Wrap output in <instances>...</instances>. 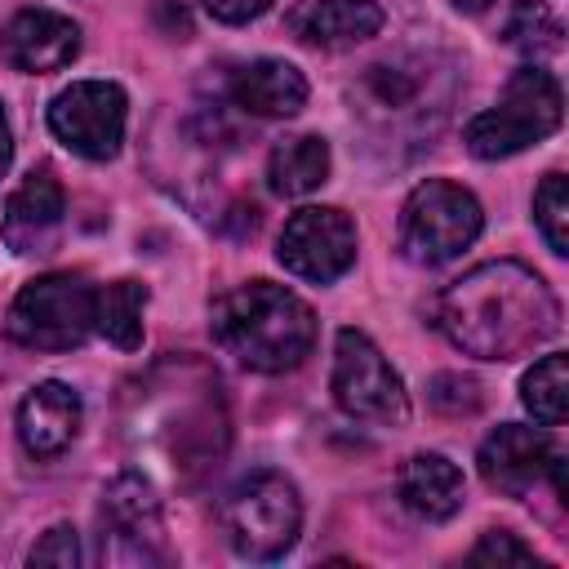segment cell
I'll return each mask as SVG.
<instances>
[{"label": "cell", "instance_id": "15", "mask_svg": "<svg viewBox=\"0 0 569 569\" xmlns=\"http://www.w3.org/2000/svg\"><path fill=\"white\" fill-rule=\"evenodd\" d=\"M0 53L13 71H58L80 53V27L53 9H22L0 31Z\"/></svg>", "mask_w": 569, "mask_h": 569}, {"label": "cell", "instance_id": "20", "mask_svg": "<svg viewBox=\"0 0 569 569\" xmlns=\"http://www.w3.org/2000/svg\"><path fill=\"white\" fill-rule=\"evenodd\" d=\"M329 178V142L316 133H298L276 142L267 160V182L276 196H307Z\"/></svg>", "mask_w": 569, "mask_h": 569}, {"label": "cell", "instance_id": "8", "mask_svg": "<svg viewBox=\"0 0 569 569\" xmlns=\"http://www.w3.org/2000/svg\"><path fill=\"white\" fill-rule=\"evenodd\" d=\"M480 227H485V209L467 187L427 178L409 191L400 209V249L418 267H440L453 262L462 249H471Z\"/></svg>", "mask_w": 569, "mask_h": 569}, {"label": "cell", "instance_id": "30", "mask_svg": "<svg viewBox=\"0 0 569 569\" xmlns=\"http://www.w3.org/2000/svg\"><path fill=\"white\" fill-rule=\"evenodd\" d=\"M449 4H453V9H462V13H485L493 0H449Z\"/></svg>", "mask_w": 569, "mask_h": 569}, {"label": "cell", "instance_id": "2", "mask_svg": "<svg viewBox=\"0 0 569 569\" xmlns=\"http://www.w3.org/2000/svg\"><path fill=\"white\" fill-rule=\"evenodd\" d=\"M436 325L462 356L511 360L560 329V302L533 267L498 258L471 267L440 293Z\"/></svg>", "mask_w": 569, "mask_h": 569}, {"label": "cell", "instance_id": "22", "mask_svg": "<svg viewBox=\"0 0 569 569\" xmlns=\"http://www.w3.org/2000/svg\"><path fill=\"white\" fill-rule=\"evenodd\" d=\"M520 400L525 409L542 422V427H560L569 413V356L565 351H547L520 382Z\"/></svg>", "mask_w": 569, "mask_h": 569}, {"label": "cell", "instance_id": "16", "mask_svg": "<svg viewBox=\"0 0 569 569\" xmlns=\"http://www.w3.org/2000/svg\"><path fill=\"white\" fill-rule=\"evenodd\" d=\"M84 405L67 382H40L18 405V440L31 458H58L80 431Z\"/></svg>", "mask_w": 569, "mask_h": 569}, {"label": "cell", "instance_id": "28", "mask_svg": "<svg viewBox=\"0 0 569 569\" xmlns=\"http://www.w3.org/2000/svg\"><path fill=\"white\" fill-rule=\"evenodd\" d=\"M204 9H209L218 22L240 27V22H253L258 13H267V9H271V0H204Z\"/></svg>", "mask_w": 569, "mask_h": 569}, {"label": "cell", "instance_id": "14", "mask_svg": "<svg viewBox=\"0 0 569 569\" xmlns=\"http://www.w3.org/2000/svg\"><path fill=\"white\" fill-rule=\"evenodd\" d=\"M480 476L489 489L507 493V498H525L533 493V485H542V476L556 462V445L547 431L525 427V422H502L498 431H489L480 440Z\"/></svg>", "mask_w": 569, "mask_h": 569}, {"label": "cell", "instance_id": "13", "mask_svg": "<svg viewBox=\"0 0 569 569\" xmlns=\"http://www.w3.org/2000/svg\"><path fill=\"white\" fill-rule=\"evenodd\" d=\"M67 218V196L62 182L53 178V169H31L4 200L0 213V236L18 258H40L58 244Z\"/></svg>", "mask_w": 569, "mask_h": 569}, {"label": "cell", "instance_id": "1", "mask_svg": "<svg viewBox=\"0 0 569 569\" xmlns=\"http://www.w3.org/2000/svg\"><path fill=\"white\" fill-rule=\"evenodd\" d=\"M124 440L138 453L160 458L178 485H196L218 467L231 440L218 373L191 356H169L142 373L124 400Z\"/></svg>", "mask_w": 569, "mask_h": 569}, {"label": "cell", "instance_id": "12", "mask_svg": "<svg viewBox=\"0 0 569 569\" xmlns=\"http://www.w3.org/2000/svg\"><path fill=\"white\" fill-rule=\"evenodd\" d=\"M276 258L298 280L333 284L356 262V222L333 204H307L284 222Z\"/></svg>", "mask_w": 569, "mask_h": 569}, {"label": "cell", "instance_id": "10", "mask_svg": "<svg viewBox=\"0 0 569 569\" xmlns=\"http://www.w3.org/2000/svg\"><path fill=\"white\" fill-rule=\"evenodd\" d=\"M98 538L102 560L111 565H164V520L160 498L142 471H120L98 502Z\"/></svg>", "mask_w": 569, "mask_h": 569}, {"label": "cell", "instance_id": "4", "mask_svg": "<svg viewBox=\"0 0 569 569\" xmlns=\"http://www.w3.org/2000/svg\"><path fill=\"white\" fill-rule=\"evenodd\" d=\"M560 116H565L560 80L542 67H520V71H511L502 98L489 111L467 120L462 142L476 160H502V156H516V151L542 142L547 133H556Z\"/></svg>", "mask_w": 569, "mask_h": 569}, {"label": "cell", "instance_id": "29", "mask_svg": "<svg viewBox=\"0 0 569 569\" xmlns=\"http://www.w3.org/2000/svg\"><path fill=\"white\" fill-rule=\"evenodd\" d=\"M9 160H13V133H9V120H4V107H0V178L9 173Z\"/></svg>", "mask_w": 569, "mask_h": 569}, {"label": "cell", "instance_id": "11", "mask_svg": "<svg viewBox=\"0 0 569 569\" xmlns=\"http://www.w3.org/2000/svg\"><path fill=\"white\" fill-rule=\"evenodd\" d=\"M129 102L124 89L111 80H76L49 102V129L62 147L84 160H111L124 142Z\"/></svg>", "mask_w": 569, "mask_h": 569}, {"label": "cell", "instance_id": "26", "mask_svg": "<svg viewBox=\"0 0 569 569\" xmlns=\"http://www.w3.org/2000/svg\"><path fill=\"white\" fill-rule=\"evenodd\" d=\"M471 565H538V556H533V547H525L516 533H507V529H489L476 547H471V556H467Z\"/></svg>", "mask_w": 569, "mask_h": 569}, {"label": "cell", "instance_id": "19", "mask_svg": "<svg viewBox=\"0 0 569 569\" xmlns=\"http://www.w3.org/2000/svg\"><path fill=\"white\" fill-rule=\"evenodd\" d=\"M396 493L405 502V511H413L418 520H449L462 507V471L445 458V453H413L400 476H396Z\"/></svg>", "mask_w": 569, "mask_h": 569}, {"label": "cell", "instance_id": "25", "mask_svg": "<svg viewBox=\"0 0 569 569\" xmlns=\"http://www.w3.org/2000/svg\"><path fill=\"white\" fill-rule=\"evenodd\" d=\"M427 400H431V409L462 418V413L480 409V387H476V378H462V373H436L427 387Z\"/></svg>", "mask_w": 569, "mask_h": 569}, {"label": "cell", "instance_id": "9", "mask_svg": "<svg viewBox=\"0 0 569 569\" xmlns=\"http://www.w3.org/2000/svg\"><path fill=\"white\" fill-rule=\"evenodd\" d=\"M333 400L347 418L369 427H405L409 391L391 360L360 329H338L333 338Z\"/></svg>", "mask_w": 569, "mask_h": 569}, {"label": "cell", "instance_id": "23", "mask_svg": "<svg viewBox=\"0 0 569 569\" xmlns=\"http://www.w3.org/2000/svg\"><path fill=\"white\" fill-rule=\"evenodd\" d=\"M560 36H565V27H560V18L542 0H516L511 13H507V22H502V40L511 49L529 53V58L556 53L560 49Z\"/></svg>", "mask_w": 569, "mask_h": 569}, {"label": "cell", "instance_id": "5", "mask_svg": "<svg viewBox=\"0 0 569 569\" xmlns=\"http://www.w3.org/2000/svg\"><path fill=\"white\" fill-rule=\"evenodd\" d=\"M440 67L431 53H396L382 62H369L365 76L356 80L351 98L356 111L378 129V133H431L427 116H445V98H436Z\"/></svg>", "mask_w": 569, "mask_h": 569}, {"label": "cell", "instance_id": "17", "mask_svg": "<svg viewBox=\"0 0 569 569\" xmlns=\"http://www.w3.org/2000/svg\"><path fill=\"white\" fill-rule=\"evenodd\" d=\"M289 31L311 49H351L382 31L373 0H302L289 9Z\"/></svg>", "mask_w": 569, "mask_h": 569}, {"label": "cell", "instance_id": "27", "mask_svg": "<svg viewBox=\"0 0 569 569\" xmlns=\"http://www.w3.org/2000/svg\"><path fill=\"white\" fill-rule=\"evenodd\" d=\"M31 565H62V569L80 565V538H76V529H71V525H53V529L31 547Z\"/></svg>", "mask_w": 569, "mask_h": 569}, {"label": "cell", "instance_id": "3", "mask_svg": "<svg viewBox=\"0 0 569 569\" xmlns=\"http://www.w3.org/2000/svg\"><path fill=\"white\" fill-rule=\"evenodd\" d=\"M209 329H213V342L253 373L298 369L316 347L311 307L293 289L271 280H249L222 293L213 302Z\"/></svg>", "mask_w": 569, "mask_h": 569}, {"label": "cell", "instance_id": "18", "mask_svg": "<svg viewBox=\"0 0 569 569\" xmlns=\"http://www.w3.org/2000/svg\"><path fill=\"white\" fill-rule=\"evenodd\" d=\"M231 107H240L244 116H262V120H280V116H298L307 102V80L293 62L284 58H253L244 62L231 84Z\"/></svg>", "mask_w": 569, "mask_h": 569}, {"label": "cell", "instance_id": "7", "mask_svg": "<svg viewBox=\"0 0 569 569\" xmlns=\"http://www.w3.org/2000/svg\"><path fill=\"white\" fill-rule=\"evenodd\" d=\"M222 529L236 556L280 560L302 529V498L280 471H253L222 498Z\"/></svg>", "mask_w": 569, "mask_h": 569}, {"label": "cell", "instance_id": "21", "mask_svg": "<svg viewBox=\"0 0 569 569\" xmlns=\"http://www.w3.org/2000/svg\"><path fill=\"white\" fill-rule=\"evenodd\" d=\"M142 316H147V289L138 280H111L107 289H98L93 329L120 351H133L142 342Z\"/></svg>", "mask_w": 569, "mask_h": 569}, {"label": "cell", "instance_id": "6", "mask_svg": "<svg viewBox=\"0 0 569 569\" xmlns=\"http://www.w3.org/2000/svg\"><path fill=\"white\" fill-rule=\"evenodd\" d=\"M98 289L76 271H49L18 289L9 307V338L27 351H71L93 333Z\"/></svg>", "mask_w": 569, "mask_h": 569}, {"label": "cell", "instance_id": "24", "mask_svg": "<svg viewBox=\"0 0 569 569\" xmlns=\"http://www.w3.org/2000/svg\"><path fill=\"white\" fill-rule=\"evenodd\" d=\"M533 222L551 253H569V191L565 173H547L533 191Z\"/></svg>", "mask_w": 569, "mask_h": 569}]
</instances>
